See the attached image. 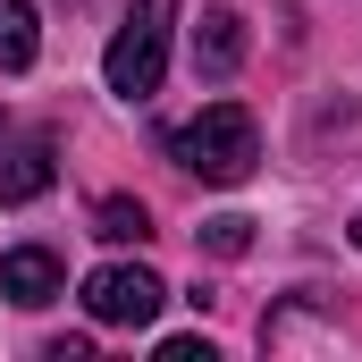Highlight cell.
I'll list each match as a JSON object with an SVG mask.
<instances>
[{"label":"cell","instance_id":"cell-3","mask_svg":"<svg viewBox=\"0 0 362 362\" xmlns=\"http://www.w3.org/2000/svg\"><path fill=\"white\" fill-rule=\"evenodd\" d=\"M160 303H169V286L144 270V262H110V270L85 278V312L101 320V329H152Z\"/></svg>","mask_w":362,"mask_h":362},{"label":"cell","instance_id":"cell-8","mask_svg":"<svg viewBox=\"0 0 362 362\" xmlns=\"http://www.w3.org/2000/svg\"><path fill=\"white\" fill-rule=\"evenodd\" d=\"M34 51H42V34H34V8H25V0H0V68L17 76V68H34Z\"/></svg>","mask_w":362,"mask_h":362},{"label":"cell","instance_id":"cell-4","mask_svg":"<svg viewBox=\"0 0 362 362\" xmlns=\"http://www.w3.org/2000/svg\"><path fill=\"white\" fill-rule=\"evenodd\" d=\"M59 286H68V270H59L51 245H17V253H0V295H8L17 312H42Z\"/></svg>","mask_w":362,"mask_h":362},{"label":"cell","instance_id":"cell-5","mask_svg":"<svg viewBox=\"0 0 362 362\" xmlns=\"http://www.w3.org/2000/svg\"><path fill=\"white\" fill-rule=\"evenodd\" d=\"M51 135H25V144H8V160H0V202H34V194H51Z\"/></svg>","mask_w":362,"mask_h":362},{"label":"cell","instance_id":"cell-9","mask_svg":"<svg viewBox=\"0 0 362 362\" xmlns=\"http://www.w3.org/2000/svg\"><path fill=\"white\" fill-rule=\"evenodd\" d=\"M253 245V219L245 211H219V219H202V253H219V262H236Z\"/></svg>","mask_w":362,"mask_h":362},{"label":"cell","instance_id":"cell-11","mask_svg":"<svg viewBox=\"0 0 362 362\" xmlns=\"http://www.w3.org/2000/svg\"><path fill=\"white\" fill-rule=\"evenodd\" d=\"M354 245H362V211H354Z\"/></svg>","mask_w":362,"mask_h":362},{"label":"cell","instance_id":"cell-2","mask_svg":"<svg viewBox=\"0 0 362 362\" xmlns=\"http://www.w3.org/2000/svg\"><path fill=\"white\" fill-rule=\"evenodd\" d=\"M169 25H177V0H135L127 8V25L110 34V51H101V76L118 101H144V93H160V68H169Z\"/></svg>","mask_w":362,"mask_h":362},{"label":"cell","instance_id":"cell-6","mask_svg":"<svg viewBox=\"0 0 362 362\" xmlns=\"http://www.w3.org/2000/svg\"><path fill=\"white\" fill-rule=\"evenodd\" d=\"M236 59H245V17L236 8H211L194 25V68L202 76H236Z\"/></svg>","mask_w":362,"mask_h":362},{"label":"cell","instance_id":"cell-10","mask_svg":"<svg viewBox=\"0 0 362 362\" xmlns=\"http://www.w3.org/2000/svg\"><path fill=\"white\" fill-rule=\"evenodd\" d=\"M160 362H211V337H160Z\"/></svg>","mask_w":362,"mask_h":362},{"label":"cell","instance_id":"cell-7","mask_svg":"<svg viewBox=\"0 0 362 362\" xmlns=\"http://www.w3.org/2000/svg\"><path fill=\"white\" fill-rule=\"evenodd\" d=\"M93 236H101V245H144V236H152V211L127 202V194H101V202H93Z\"/></svg>","mask_w":362,"mask_h":362},{"label":"cell","instance_id":"cell-1","mask_svg":"<svg viewBox=\"0 0 362 362\" xmlns=\"http://www.w3.org/2000/svg\"><path fill=\"white\" fill-rule=\"evenodd\" d=\"M169 152H177V169H194L202 185H245L253 160H262V127H253L245 101H211L202 118H185L177 135H169Z\"/></svg>","mask_w":362,"mask_h":362}]
</instances>
